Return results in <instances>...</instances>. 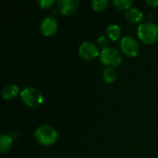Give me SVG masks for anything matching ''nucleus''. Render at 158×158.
Listing matches in <instances>:
<instances>
[{
	"instance_id": "obj_1",
	"label": "nucleus",
	"mask_w": 158,
	"mask_h": 158,
	"mask_svg": "<svg viewBox=\"0 0 158 158\" xmlns=\"http://www.w3.org/2000/svg\"><path fill=\"white\" fill-rule=\"evenodd\" d=\"M34 136L37 143L44 146H51L57 140V132L50 125H41L38 127Z\"/></svg>"
},
{
	"instance_id": "obj_2",
	"label": "nucleus",
	"mask_w": 158,
	"mask_h": 158,
	"mask_svg": "<svg viewBox=\"0 0 158 158\" xmlns=\"http://www.w3.org/2000/svg\"><path fill=\"white\" fill-rule=\"evenodd\" d=\"M138 36L142 42L147 44L158 41V25L154 22H143L138 27Z\"/></svg>"
},
{
	"instance_id": "obj_3",
	"label": "nucleus",
	"mask_w": 158,
	"mask_h": 158,
	"mask_svg": "<svg viewBox=\"0 0 158 158\" xmlns=\"http://www.w3.org/2000/svg\"><path fill=\"white\" fill-rule=\"evenodd\" d=\"M121 53L114 47H106L102 49L100 53L101 62L107 68H116L118 67L122 62Z\"/></svg>"
},
{
	"instance_id": "obj_4",
	"label": "nucleus",
	"mask_w": 158,
	"mask_h": 158,
	"mask_svg": "<svg viewBox=\"0 0 158 158\" xmlns=\"http://www.w3.org/2000/svg\"><path fill=\"white\" fill-rule=\"evenodd\" d=\"M22 102L30 107H38L44 102L42 93L35 87H26L20 93Z\"/></svg>"
},
{
	"instance_id": "obj_5",
	"label": "nucleus",
	"mask_w": 158,
	"mask_h": 158,
	"mask_svg": "<svg viewBox=\"0 0 158 158\" xmlns=\"http://www.w3.org/2000/svg\"><path fill=\"white\" fill-rule=\"evenodd\" d=\"M120 48L128 56H135L140 52V44L138 41L131 36H125L120 40Z\"/></svg>"
},
{
	"instance_id": "obj_6",
	"label": "nucleus",
	"mask_w": 158,
	"mask_h": 158,
	"mask_svg": "<svg viewBox=\"0 0 158 158\" xmlns=\"http://www.w3.org/2000/svg\"><path fill=\"white\" fill-rule=\"evenodd\" d=\"M79 55L84 60H92L99 55L98 47L92 42H84L79 47Z\"/></svg>"
},
{
	"instance_id": "obj_7",
	"label": "nucleus",
	"mask_w": 158,
	"mask_h": 158,
	"mask_svg": "<svg viewBox=\"0 0 158 158\" xmlns=\"http://www.w3.org/2000/svg\"><path fill=\"white\" fill-rule=\"evenodd\" d=\"M56 4L60 13L65 16L74 14L80 6V2L78 0H57Z\"/></svg>"
},
{
	"instance_id": "obj_8",
	"label": "nucleus",
	"mask_w": 158,
	"mask_h": 158,
	"mask_svg": "<svg viewBox=\"0 0 158 158\" xmlns=\"http://www.w3.org/2000/svg\"><path fill=\"white\" fill-rule=\"evenodd\" d=\"M58 28L57 21L55 18L53 17H46L44 18L40 25V30L41 32L44 36H52L54 35Z\"/></svg>"
},
{
	"instance_id": "obj_9",
	"label": "nucleus",
	"mask_w": 158,
	"mask_h": 158,
	"mask_svg": "<svg viewBox=\"0 0 158 158\" xmlns=\"http://www.w3.org/2000/svg\"><path fill=\"white\" fill-rule=\"evenodd\" d=\"M126 19L132 24H136L139 23L140 21H142L143 18V13L136 7H131L130 9H128L126 11L125 14Z\"/></svg>"
},
{
	"instance_id": "obj_10",
	"label": "nucleus",
	"mask_w": 158,
	"mask_h": 158,
	"mask_svg": "<svg viewBox=\"0 0 158 158\" xmlns=\"http://www.w3.org/2000/svg\"><path fill=\"white\" fill-rule=\"evenodd\" d=\"M19 94V89L15 84H9L4 87L2 91V96L5 100H12L18 96Z\"/></svg>"
},
{
	"instance_id": "obj_11",
	"label": "nucleus",
	"mask_w": 158,
	"mask_h": 158,
	"mask_svg": "<svg viewBox=\"0 0 158 158\" xmlns=\"http://www.w3.org/2000/svg\"><path fill=\"white\" fill-rule=\"evenodd\" d=\"M106 32L112 41H118L121 35V28L117 24H111L107 27Z\"/></svg>"
},
{
	"instance_id": "obj_12",
	"label": "nucleus",
	"mask_w": 158,
	"mask_h": 158,
	"mask_svg": "<svg viewBox=\"0 0 158 158\" xmlns=\"http://www.w3.org/2000/svg\"><path fill=\"white\" fill-rule=\"evenodd\" d=\"M118 72L114 68H106L103 71V79L106 83H112L116 81Z\"/></svg>"
},
{
	"instance_id": "obj_13",
	"label": "nucleus",
	"mask_w": 158,
	"mask_h": 158,
	"mask_svg": "<svg viewBox=\"0 0 158 158\" xmlns=\"http://www.w3.org/2000/svg\"><path fill=\"white\" fill-rule=\"evenodd\" d=\"M12 146V138L6 134L0 135V152L6 153Z\"/></svg>"
},
{
	"instance_id": "obj_14",
	"label": "nucleus",
	"mask_w": 158,
	"mask_h": 158,
	"mask_svg": "<svg viewBox=\"0 0 158 158\" xmlns=\"http://www.w3.org/2000/svg\"><path fill=\"white\" fill-rule=\"evenodd\" d=\"M109 2L107 0H92L91 6L95 11H103L108 6Z\"/></svg>"
},
{
	"instance_id": "obj_15",
	"label": "nucleus",
	"mask_w": 158,
	"mask_h": 158,
	"mask_svg": "<svg viewBox=\"0 0 158 158\" xmlns=\"http://www.w3.org/2000/svg\"><path fill=\"white\" fill-rule=\"evenodd\" d=\"M114 6L120 10L124 9H130L131 5L133 4V0H114L113 1Z\"/></svg>"
},
{
	"instance_id": "obj_16",
	"label": "nucleus",
	"mask_w": 158,
	"mask_h": 158,
	"mask_svg": "<svg viewBox=\"0 0 158 158\" xmlns=\"http://www.w3.org/2000/svg\"><path fill=\"white\" fill-rule=\"evenodd\" d=\"M96 43H97V44H98L100 47H102L103 49L106 48V47H108V46H107V44H108V40H107V38H106L105 35L99 36V37L97 38V40H96Z\"/></svg>"
},
{
	"instance_id": "obj_17",
	"label": "nucleus",
	"mask_w": 158,
	"mask_h": 158,
	"mask_svg": "<svg viewBox=\"0 0 158 158\" xmlns=\"http://www.w3.org/2000/svg\"><path fill=\"white\" fill-rule=\"evenodd\" d=\"M54 3H55L54 0H40V1H38V5L42 8H48L51 6H53Z\"/></svg>"
},
{
	"instance_id": "obj_18",
	"label": "nucleus",
	"mask_w": 158,
	"mask_h": 158,
	"mask_svg": "<svg viewBox=\"0 0 158 158\" xmlns=\"http://www.w3.org/2000/svg\"><path fill=\"white\" fill-rule=\"evenodd\" d=\"M146 3L153 7L158 6V0H146Z\"/></svg>"
}]
</instances>
